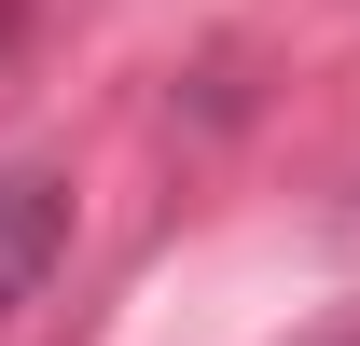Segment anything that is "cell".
Returning <instances> with one entry per match:
<instances>
[{"label":"cell","mask_w":360,"mask_h":346,"mask_svg":"<svg viewBox=\"0 0 360 346\" xmlns=\"http://www.w3.org/2000/svg\"><path fill=\"white\" fill-rule=\"evenodd\" d=\"M70 263V180L56 167H0V319Z\"/></svg>","instance_id":"1"}]
</instances>
